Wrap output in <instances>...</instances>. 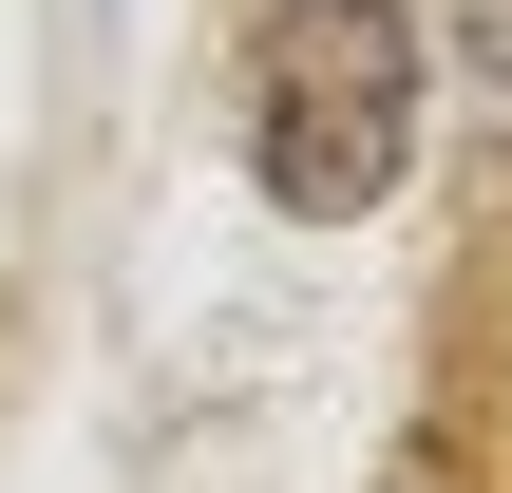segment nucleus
Segmentation results:
<instances>
[{
    "instance_id": "nucleus-1",
    "label": "nucleus",
    "mask_w": 512,
    "mask_h": 493,
    "mask_svg": "<svg viewBox=\"0 0 512 493\" xmlns=\"http://www.w3.org/2000/svg\"><path fill=\"white\" fill-rule=\"evenodd\" d=\"M247 152H266V190L304 228L380 209L399 152H418V19L399 0H285L266 57H247Z\"/></svg>"
},
{
    "instance_id": "nucleus-2",
    "label": "nucleus",
    "mask_w": 512,
    "mask_h": 493,
    "mask_svg": "<svg viewBox=\"0 0 512 493\" xmlns=\"http://www.w3.org/2000/svg\"><path fill=\"white\" fill-rule=\"evenodd\" d=\"M475 114L512 133V0H475Z\"/></svg>"
}]
</instances>
